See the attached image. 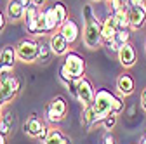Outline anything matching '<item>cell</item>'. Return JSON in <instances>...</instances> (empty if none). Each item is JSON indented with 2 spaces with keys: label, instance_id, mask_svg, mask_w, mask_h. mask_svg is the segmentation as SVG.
<instances>
[{
  "label": "cell",
  "instance_id": "23",
  "mask_svg": "<svg viewBox=\"0 0 146 144\" xmlns=\"http://www.w3.org/2000/svg\"><path fill=\"white\" fill-rule=\"evenodd\" d=\"M52 7H54V11H56V16H58V21H59V24H63L66 19H68V9H66V5H64V2H61V0H58V2H54L52 4Z\"/></svg>",
  "mask_w": 146,
  "mask_h": 144
},
{
  "label": "cell",
  "instance_id": "34",
  "mask_svg": "<svg viewBox=\"0 0 146 144\" xmlns=\"http://www.w3.org/2000/svg\"><path fill=\"white\" fill-rule=\"evenodd\" d=\"M0 144H7V135L0 134Z\"/></svg>",
  "mask_w": 146,
  "mask_h": 144
},
{
  "label": "cell",
  "instance_id": "19",
  "mask_svg": "<svg viewBox=\"0 0 146 144\" xmlns=\"http://www.w3.org/2000/svg\"><path fill=\"white\" fill-rule=\"evenodd\" d=\"M14 127H16V116L12 111H5L2 120H0V134H4V135H11L14 132Z\"/></svg>",
  "mask_w": 146,
  "mask_h": 144
},
{
  "label": "cell",
  "instance_id": "14",
  "mask_svg": "<svg viewBox=\"0 0 146 144\" xmlns=\"http://www.w3.org/2000/svg\"><path fill=\"white\" fill-rule=\"evenodd\" d=\"M129 21H131V30L132 31H141L146 26V11L137 5L129 9Z\"/></svg>",
  "mask_w": 146,
  "mask_h": 144
},
{
  "label": "cell",
  "instance_id": "7",
  "mask_svg": "<svg viewBox=\"0 0 146 144\" xmlns=\"http://www.w3.org/2000/svg\"><path fill=\"white\" fill-rule=\"evenodd\" d=\"M17 54H16V45H4L2 50H0V77H9L12 75L14 66H16Z\"/></svg>",
  "mask_w": 146,
  "mask_h": 144
},
{
  "label": "cell",
  "instance_id": "35",
  "mask_svg": "<svg viewBox=\"0 0 146 144\" xmlns=\"http://www.w3.org/2000/svg\"><path fill=\"white\" fill-rule=\"evenodd\" d=\"M4 113H5V111H4V104H0V120H2V116H4Z\"/></svg>",
  "mask_w": 146,
  "mask_h": 144
},
{
  "label": "cell",
  "instance_id": "20",
  "mask_svg": "<svg viewBox=\"0 0 146 144\" xmlns=\"http://www.w3.org/2000/svg\"><path fill=\"white\" fill-rule=\"evenodd\" d=\"M113 17L117 21L118 30H131V21H129V7H123L117 12H113Z\"/></svg>",
  "mask_w": 146,
  "mask_h": 144
},
{
  "label": "cell",
  "instance_id": "3",
  "mask_svg": "<svg viewBox=\"0 0 146 144\" xmlns=\"http://www.w3.org/2000/svg\"><path fill=\"white\" fill-rule=\"evenodd\" d=\"M68 115V102L63 96H54L44 110V118L47 120V123L54 125V123H61Z\"/></svg>",
  "mask_w": 146,
  "mask_h": 144
},
{
  "label": "cell",
  "instance_id": "21",
  "mask_svg": "<svg viewBox=\"0 0 146 144\" xmlns=\"http://www.w3.org/2000/svg\"><path fill=\"white\" fill-rule=\"evenodd\" d=\"M52 50L49 47V42H44V40H38V61L40 64H49L50 59H52Z\"/></svg>",
  "mask_w": 146,
  "mask_h": 144
},
{
  "label": "cell",
  "instance_id": "10",
  "mask_svg": "<svg viewBox=\"0 0 146 144\" xmlns=\"http://www.w3.org/2000/svg\"><path fill=\"white\" fill-rule=\"evenodd\" d=\"M59 31L64 35V38L70 42V45H75V44L80 40V35H82L80 24H78L75 19H71V17H68V19L59 26Z\"/></svg>",
  "mask_w": 146,
  "mask_h": 144
},
{
  "label": "cell",
  "instance_id": "6",
  "mask_svg": "<svg viewBox=\"0 0 146 144\" xmlns=\"http://www.w3.org/2000/svg\"><path fill=\"white\" fill-rule=\"evenodd\" d=\"M21 92V80L9 75V77H0V104H11Z\"/></svg>",
  "mask_w": 146,
  "mask_h": 144
},
{
  "label": "cell",
  "instance_id": "11",
  "mask_svg": "<svg viewBox=\"0 0 146 144\" xmlns=\"http://www.w3.org/2000/svg\"><path fill=\"white\" fill-rule=\"evenodd\" d=\"M44 125H45V120L42 116H38L36 113H31L30 118L26 120V123L23 125V132L31 139H38V134L44 129Z\"/></svg>",
  "mask_w": 146,
  "mask_h": 144
},
{
  "label": "cell",
  "instance_id": "26",
  "mask_svg": "<svg viewBox=\"0 0 146 144\" xmlns=\"http://www.w3.org/2000/svg\"><path fill=\"white\" fill-rule=\"evenodd\" d=\"M103 45H104L110 52H115V54H118V50H120V47L115 44V40H106V42H103Z\"/></svg>",
  "mask_w": 146,
  "mask_h": 144
},
{
  "label": "cell",
  "instance_id": "32",
  "mask_svg": "<svg viewBox=\"0 0 146 144\" xmlns=\"http://www.w3.org/2000/svg\"><path fill=\"white\" fill-rule=\"evenodd\" d=\"M33 4L38 7V9H44V7L47 5V0H33Z\"/></svg>",
  "mask_w": 146,
  "mask_h": 144
},
{
  "label": "cell",
  "instance_id": "15",
  "mask_svg": "<svg viewBox=\"0 0 146 144\" xmlns=\"http://www.w3.org/2000/svg\"><path fill=\"white\" fill-rule=\"evenodd\" d=\"M117 90L122 97H127V96H132L134 90H136V82L134 78L129 75V73H122L118 75L117 78Z\"/></svg>",
  "mask_w": 146,
  "mask_h": 144
},
{
  "label": "cell",
  "instance_id": "38",
  "mask_svg": "<svg viewBox=\"0 0 146 144\" xmlns=\"http://www.w3.org/2000/svg\"><path fill=\"white\" fill-rule=\"evenodd\" d=\"M90 2H94V4H99V2H103V0H90Z\"/></svg>",
  "mask_w": 146,
  "mask_h": 144
},
{
  "label": "cell",
  "instance_id": "1",
  "mask_svg": "<svg viewBox=\"0 0 146 144\" xmlns=\"http://www.w3.org/2000/svg\"><path fill=\"white\" fill-rule=\"evenodd\" d=\"M90 108H92L96 123H101V120L106 118L110 113L120 115L125 110V102H123L122 97L115 96L111 90H108V89H98V90H96V97H94V102H92V106H90Z\"/></svg>",
  "mask_w": 146,
  "mask_h": 144
},
{
  "label": "cell",
  "instance_id": "18",
  "mask_svg": "<svg viewBox=\"0 0 146 144\" xmlns=\"http://www.w3.org/2000/svg\"><path fill=\"white\" fill-rule=\"evenodd\" d=\"M44 12H45V26H47V33H54L59 30V21H58V16H56V11H54L52 5H45L44 7Z\"/></svg>",
  "mask_w": 146,
  "mask_h": 144
},
{
  "label": "cell",
  "instance_id": "28",
  "mask_svg": "<svg viewBox=\"0 0 146 144\" xmlns=\"http://www.w3.org/2000/svg\"><path fill=\"white\" fill-rule=\"evenodd\" d=\"M7 16H5V12L2 11V9H0V33H2L4 30H5V26H7Z\"/></svg>",
  "mask_w": 146,
  "mask_h": 144
},
{
  "label": "cell",
  "instance_id": "24",
  "mask_svg": "<svg viewBox=\"0 0 146 144\" xmlns=\"http://www.w3.org/2000/svg\"><path fill=\"white\" fill-rule=\"evenodd\" d=\"M131 35H132V30H118L113 40L118 47H122L125 44H131Z\"/></svg>",
  "mask_w": 146,
  "mask_h": 144
},
{
  "label": "cell",
  "instance_id": "17",
  "mask_svg": "<svg viewBox=\"0 0 146 144\" xmlns=\"http://www.w3.org/2000/svg\"><path fill=\"white\" fill-rule=\"evenodd\" d=\"M44 144H71V139L59 127H52V125H50L49 135H47V139H45Z\"/></svg>",
  "mask_w": 146,
  "mask_h": 144
},
{
  "label": "cell",
  "instance_id": "8",
  "mask_svg": "<svg viewBox=\"0 0 146 144\" xmlns=\"http://www.w3.org/2000/svg\"><path fill=\"white\" fill-rule=\"evenodd\" d=\"M94 97H96V90H94V85L89 78H82L77 82V99L78 102L87 108V106H92L94 102Z\"/></svg>",
  "mask_w": 146,
  "mask_h": 144
},
{
  "label": "cell",
  "instance_id": "12",
  "mask_svg": "<svg viewBox=\"0 0 146 144\" xmlns=\"http://www.w3.org/2000/svg\"><path fill=\"white\" fill-rule=\"evenodd\" d=\"M117 57H118V63L125 68V69H129L136 64V59H137V54H136V49L132 44H125L120 47L118 54H117Z\"/></svg>",
  "mask_w": 146,
  "mask_h": 144
},
{
  "label": "cell",
  "instance_id": "13",
  "mask_svg": "<svg viewBox=\"0 0 146 144\" xmlns=\"http://www.w3.org/2000/svg\"><path fill=\"white\" fill-rule=\"evenodd\" d=\"M25 12H26V9L19 0H9L5 5V16L11 23H17V21L25 19Z\"/></svg>",
  "mask_w": 146,
  "mask_h": 144
},
{
  "label": "cell",
  "instance_id": "37",
  "mask_svg": "<svg viewBox=\"0 0 146 144\" xmlns=\"http://www.w3.org/2000/svg\"><path fill=\"white\" fill-rule=\"evenodd\" d=\"M141 7H143V9L146 11V0H141Z\"/></svg>",
  "mask_w": 146,
  "mask_h": 144
},
{
  "label": "cell",
  "instance_id": "5",
  "mask_svg": "<svg viewBox=\"0 0 146 144\" xmlns=\"http://www.w3.org/2000/svg\"><path fill=\"white\" fill-rule=\"evenodd\" d=\"M17 59L25 64H33L38 61V40L33 37H25L16 44Z\"/></svg>",
  "mask_w": 146,
  "mask_h": 144
},
{
  "label": "cell",
  "instance_id": "31",
  "mask_svg": "<svg viewBox=\"0 0 146 144\" xmlns=\"http://www.w3.org/2000/svg\"><path fill=\"white\" fill-rule=\"evenodd\" d=\"M137 5H141V0H127V7H137Z\"/></svg>",
  "mask_w": 146,
  "mask_h": 144
},
{
  "label": "cell",
  "instance_id": "25",
  "mask_svg": "<svg viewBox=\"0 0 146 144\" xmlns=\"http://www.w3.org/2000/svg\"><path fill=\"white\" fill-rule=\"evenodd\" d=\"M117 116H118V115H115V113H110L106 118H103V120H101V123H99V125H101V127H103L106 132L113 130V129H115V125H117Z\"/></svg>",
  "mask_w": 146,
  "mask_h": 144
},
{
  "label": "cell",
  "instance_id": "16",
  "mask_svg": "<svg viewBox=\"0 0 146 144\" xmlns=\"http://www.w3.org/2000/svg\"><path fill=\"white\" fill-rule=\"evenodd\" d=\"M117 31H118L117 21H115L113 14H110L106 19L101 21V35H103V42H106V40H113V38H115V35H117Z\"/></svg>",
  "mask_w": 146,
  "mask_h": 144
},
{
  "label": "cell",
  "instance_id": "41",
  "mask_svg": "<svg viewBox=\"0 0 146 144\" xmlns=\"http://www.w3.org/2000/svg\"><path fill=\"white\" fill-rule=\"evenodd\" d=\"M144 135H146V134H144Z\"/></svg>",
  "mask_w": 146,
  "mask_h": 144
},
{
  "label": "cell",
  "instance_id": "40",
  "mask_svg": "<svg viewBox=\"0 0 146 144\" xmlns=\"http://www.w3.org/2000/svg\"><path fill=\"white\" fill-rule=\"evenodd\" d=\"M106 2H108V4H110V2H113V0H106Z\"/></svg>",
  "mask_w": 146,
  "mask_h": 144
},
{
  "label": "cell",
  "instance_id": "30",
  "mask_svg": "<svg viewBox=\"0 0 146 144\" xmlns=\"http://www.w3.org/2000/svg\"><path fill=\"white\" fill-rule=\"evenodd\" d=\"M139 104H141V108H143V111L146 113V87L141 90V96H139Z\"/></svg>",
  "mask_w": 146,
  "mask_h": 144
},
{
  "label": "cell",
  "instance_id": "39",
  "mask_svg": "<svg viewBox=\"0 0 146 144\" xmlns=\"http://www.w3.org/2000/svg\"><path fill=\"white\" fill-rule=\"evenodd\" d=\"M144 52H146V42H144Z\"/></svg>",
  "mask_w": 146,
  "mask_h": 144
},
{
  "label": "cell",
  "instance_id": "2",
  "mask_svg": "<svg viewBox=\"0 0 146 144\" xmlns=\"http://www.w3.org/2000/svg\"><path fill=\"white\" fill-rule=\"evenodd\" d=\"M82 42L87 49L96 50L103 44L101 35V21L92 9V5L84 7V26H82Z\"/></svg>",
  "mask_w": 146,
  "mask_h": 144
},
{
  "label": "cell",
  "instance_id": "22",
  "mask_svg": "<svg viewBox=\"0 0 146 144\" xmlns=\"http://www.w3.org/2000/svg\"><path fill=\"white\" fill-rule=\"evenodd\" d=\"M80 123L84 125L85 129H92L94 125H98L96 123V118H94V113H92V108H90V106L84 108V111L80 115Z\"/></svg>",
  "mask_w": 146,
  "mask_h": 144
},
{
  "label": "cell",
  "instance_id": "27",
  "mask_svg": "<svg viewBox=\"0 0 146 144\" xmlns=\"http://www.w3.org/2000/svg\"><path fill=\"white\" fill-rule=\"evenodd\" d=\"M49 130H50V125L45 123V125H44V129H42L40 134H38V141H40V142H45V139H47V135H49Z\"/></svg>",
  "mask_w": 146,
  "mask_h": 144
},
{
  "label": "cell",
  "instance_id": "9",
  "mask_svg": "<svg viewBox=\"0 0 146 144\" xmlns=\"http://www.w3.org/2000/svg\"><path fill=\"white\" fill-rule=\"evenodd\" d=\"M47 42H49V47H50L52 54H54V56H58V57H64L66 54L71 50L70 42L64 38V35H63L59 30L54 31V33H50Z\"/></svg>",
  "mask_w": 146,
  "mask_h": 144
},
{
  "label": "cell",
  "instance_id": "33",
  "mask_svg": "<svg viewBox=\"0 0 146 144\" xmlns=\"http://www.w3.org/2000/svg\"><path fill=\"white\" fill-rule=\"evenodd\" d=\"M19 2L25 5V9H28L30 5H33V0H19Z\"/></svg>",
  "mask_w": 146,
  "mask_h": 144
},
{
  "label": "cell",
  "instance_id": "4",
  "mask_svg": "<svg viewBox=\"0 0 146 144\" xmlns=\"http://www.w3.org/2000/svg\"><path fill=\"white\" fill-rule=\"evenodd\" d=\"M66 73L70 75L71 80H82L85 77V57L82 56V54L75 52V50H70L66 56L63 57V64H61Z\"/></svg>",
  "mask_w": 146,
  "mask_h": 144
},
{
  "label": "cell",
  "instance_id": "29",
  "mask_svg": "<svg viewBox=\"0 0 146 144\" xmlns=\"http://www.w3.org/2000/svg\"><path fill=\"white\" fill-rule=\"evenodd\" d=\"M103 144H117V142H115V137H113L111 132H106V134L103 135Z\"/></svg>",
  "mask_w": 146,
  "mask_h": 144
},
{
  "label": "cell",
  "instance_id": "36",
  "mask_svg": "<svg viewBox=\"0 0 146 144\" xmlns=\"http://www.w3.org/2000/svg\"><path fill=\"white\" fill-rule=\"evenodd\" d=\"M139 144H146V135H143V137H141V141H139Z\"/></svg>",
  "mask_w": 146,
  "mask_h": 144
}]
</instances>
